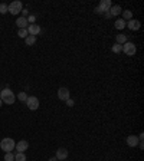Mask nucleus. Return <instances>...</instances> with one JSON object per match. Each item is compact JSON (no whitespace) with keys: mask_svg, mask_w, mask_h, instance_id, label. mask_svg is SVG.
Here are the masks:
<instances>
[{"mask_svg":"<svg viewBox=\"0 0 144 161\" xmlns=\"http://www.w3.org/2000/svg\"><path fill=\"white\" fill-rule=\"evenodd\" d=\"M0 99H1V102L3 104H15V99H16V97H15V94L10 91L9 88L3 89V91H0Z\"/></svg>","mask_w":144,"mask_h":161,"instance_id":"obj_1","label":"nucleus"},{"mask_svg":"<svg viewBox=\"0 0 144 161\" xmlns=\"http://www.w3.org/2000/svg\"><path fill=\"white\" fill-rule=\"evenodd\" d=\"M15 140L13 138H3L0 141V148L4 151V153H12V150H15Z\"/></svg>","mask_w":144,"mask_h":161,"instance_id":"obj_2","label":"nucleus"},{"mask_svg":"<svg viewBox=\"0 0 144 161\" xmlns=\"http://www.w3.org/2000/svg\"><path fill=\"white\" fill-rule=\"evenodd\" d=\"M22 9H23V4H22V1H19V0H15V1H12V3L9 4V12H10L12 15H19V13L22 12Z\"/></svg>","mask_w":144,"mask_h":161,"instance_id":"obj_3","label":"nucleus"},{"mask_svg":"<svg viewBox=\"0 0 144 161\" xmlns=\"http://www.w3.org/2000/svg\"><path fill=\"white\" fill-rule=\"evenodd\" d=\"M122 50H124V53H125V55H128V56H133V55H136L137 46L133 43V42H125V43L122 45Z\"/></svg>","mask_w":144,"mask_h":161,"instance_id":"obj_4","label":"nucleus"},{"mask_svg":"<svg viewBox=\"0 0 144 161\" xmlns=\"http://www.w3.org/2000/svg\"><path fill=\"white\" fill-rule=\"evenodd\" d=\"M26 105H27V108H29L30 111H36V109L39 108V99L36 97H27Z\"/></svg>","mask_w":144,"mask_h":161,"instance_id":"obj_5","label":"nucleus"},{"mask_svg":"<svg viewBox=\"0 0 144 161\" xmlns=\"http://www.w3.org/2000/svg\"><path fill=\"white\" fill-rule=\"evenodd\" d=\"M58 98H59L61 101L69 99V89L68 88H59L58 89Z\"/></svg>","mask_w":144,"mask_h":161,"instance_id":"obj_6","label":"nucleus"},{"mask_svg":"<svg viewBox=\"0 0 144 161\" xmlns=\"http://www.w3.org/2000/svg\"><path fill=\"white\" fill-rule=\"evenodd\" d=\"M27 147H29V143H27L26 140H22V141L16 143V145H15V148L17 150V153H24V151L27 150Z\"/></svg>","mask_w":144,"mask_h":161,"instance_id":"obj_7","label":"nucleus"},{"mask_svg":"<svg viewBox=\"0 0 144 161\" xmlns=\"http://www.w3.org/2000/svg\"><path fill=\"white\" fill-rule=\"evenodd\" d=\"M26 30H27V33H29V35H32V36H36V35H39V33H40V26H39V24H36V23L29 24Z\"/></svg>","mask_w":144,"mask_h":161,"instance_id":"obj_8","label":"nucleus"},{"mask_svg":"<svg viewBox=\"0 0 144 161\" xmlns=\"http://www.w3.org/2000/svg\"><path fill=\"white\" fill-rule=\"evenodd\" d=\"M111 0H102L101 3H99V6H98V9H99V12L101 13H104V12H108L110 9H111Z\"/></svg>","mask_w":144,"mask_h":161,"instance_id":"obj_9","label":"nucleus"},{"mask_svg":"<svg viewBox=\"0 0 144 161\" xmlns=\"http://www.w3.org/2000/svg\"><path fill=\"white\" fill-rule=\"evenodd\" d=\"M125 26H127L130 30H138L141 24H140V22H138V20H134V19H131V20H128V23L125 24Z\"/></svg>","mask_w":144,"mask_h":161,"instance_id":"obj_10","label":"nucleus"},{"mask_svg":"<svg viewBox=\"0 0 144 161\" xmlns=\"http://www.w3.org/2000/svg\"><path fill=\"white\" fill-rule=\"evenodd\" d=\"M68 157V150L66 148H59L56 151V160H66Z\"/></svg>","mask_w":144,"mask_h":161,"instance_id":"obj_11","label":"nucleus"},{"mask_svg":"<svg viewBox=\"0 0 144 161\" xmlns=\"http://www.w3.org/2000/svg\"><path fill=\"white\" fill-rule=\"evenodd\" d=\"M16 24L19 26V29H27V26H29V23H27V19H26V17H17Z\"/></svg>","mask_w":144,"mask_h":161,"instance_id":"obj_12","label":"nucleus"},{"mask_svg":"<svg viewBox=\"0 0 144 161\" xmlns=\"http://www.w3.org/2000/svg\"><path fill=\"white\" fill-rule=\"evenodd\" d=\"M138 137H136V135H130V137H127V145L128 147H137L138 145Z\"/></svg>","mask_w":144,"mask_h":161,"instance_id":"obj_13","label":"nucleus"},{"mask_svg":"<svg viewBox=\"0 0 144 161\" xmlns=\"http://www.w3.org/2000/svg\"><path fill=\"white\" fill-rule=\"evenodd\" d=\"M121 12H122V9H121V6H118V4H115V6H111V9L108 10V13H110L111 16H118Z\"/></svg>","mask_w":144,"mask_h":161,"instance_id":"obj_14","label":"nucleus"},{"mask_svg":"<svg viewBox=\"0 0 144 161\" xmlns=\"http://www.w3.org/2000/svg\"><path fill=\"white\" fill-rule=\"evenodd\" d=\"M125 24H127V22H125V20H122V19H118V20H115L114 26H115V29H118V30H122V29L125 27Z\"/></svg>","mask_w":144,"mask_h":161,"instance_id":"obj_15","label":"nucleus"},{"mask_svg":"<svg viewBox=\"0 0 144 161\" xmlns=\"http://www.w3.org/2000/svg\"><path fill=\"white\" fill-rule=\"evenodd\" d=\"M24 43L27 45V46H32L36 43V36H32V35H29L26 39H24Z\"/></svg>","mask_w":144,"mask_h":161,"instance_id":"obj_16","label":"nucleus"},{"mask_svg":"<svg viewBox=\"0 0 144 161\" xmlns=\"http://www.w3.org/2000/svg\"><path fill=\"white\" fill-rule=\"evenodd\" d=\"M115 40H117L115 43H118V45H124V43L127 42V36H125V35H117V36H115Z\"/></svg>","mask_w":144,"mask_h":161,"instance_id":"obj_17","label":"nucleus"},{"mask_svg":"<svg viewBox=\"0 0 144 161\" xmlns=\"http://www.w3.org/2000/svg\"><path fill=\"white\" fill-rule=\"evenodd\" d=\"M122 16H124L122 20H131V19H133V12H131V10H124V12H122Z\"/></svg>","mask_w":144,"mask_h":161,"instance_id":"obj_18","label":"nucleus"},{"mask_svg":"<svg viewBox=\"0 0 144 161\" xmlns=\"http://www.w3.org/2000/svg\"><path fill=\"white\" fill-rule=\"evenodd\" d=\"M111 49H112V52H114V53H120V52H122V45H118V43H114Z\"/></svg>","mask_w":144,"mask_h":161,"instance_id":"obj_19","label":"nucleus"},{"mask_svg":"<svg viewBox=\"0 0 144 161\" xmlns=\"http://www.w3.org/2000/svg\"><path fill=\"white\" fill-rule=\"evenodd\" d=\"M17 35H19V38H22V39H26V38L29 36V33H27V30H26V29H19Z\"/></svg>","mask_w":144,"mask_h":161,"instance_id":"obj_20","label":"nucleus"},{"mask_svg":"<svg viewBox=\"0 0 144 161\" xmlns=\"http://www.w3.org/2000/svg\"><path fill=\"white\" fill-rule=\"evenodd\" d=\"M7 12H9V4H6V3H0V13L4 15V13H7Z\"/></svg>","mask_w":144,"mask_h":161,"instance_id":"obj_21","label":"nucleus"},{"mask_svg":"<svg viewBox=\"0 0 144 161\" xmlns=\"http://www.w3.org/2000/svg\"><path fill=\"white\" fill-rule=\"evenodd\" d=\"M15 161H26V155L24 153H17L15 155Z\"/></svg>","mask_w":144,"mask_h":161,"instance_id":"obj_22","label":"nucleus"},{"mask_svg":"<svg viewBox=\"0 0 144 161\" xmlns=\"http://www.w3.org/2000/svg\"><path fill=\"white\" fill-rule=\"evenodd\" d=\"M4 161H15V155L12 153H6L4 154Z\"/></svg>","mask_w":144,"mask_h":161,"instance_id":"obj_23","label":"nucleus"},{"mask_svg":"<svg viewBox=\"0 0 144 161\" xmlns=\"http://www.w3.org/2000/svg\"><path fill=\"white\" fill-rule=\"evenodd\" d=\"M17 98H19V101H23V102H26V99H27V95H26V92H19Z\"/></svg>","mask_w":144,"mask_h":161,"instance_id":"obj_24","label":"nucleus"},{"mask_svg":"<svg viewBox=\"0 0 144 161\" xmlns=\"http://www.w3.org/2000/svg\"><path fill=\"white\" fill-rule=\"evenodd\" d=\"M26 19H27V23L33 24L35 23V20H36V16H35V15H30V16H27Z\"/></svg>","mask_w":144,"mask_h":161,"instance_id":"obj_25","label":"nucleus"},{"mask_svg":"<svg viewBox=\"0 0 144 161\" xmlns=\"http://www.w3.org/2000/svg\"><path fill=\"white\" fill-rule=\"evenodd\" d=\"M65 102H66V105H68L69 108H71V106H73V105H75V102H73V99H71V98H69V99H66Z\"/></svg>","mask_w":144,"mask_h":161,"instance_id":"obj_26","label":"nucleus"},{"mask_svg":"<svg viewBox=\"0 0 144 161\" xmlns=\"http://www.w3.org/2000/svg\"><path fill=\"white\" fill-rule=\"evenodd\" d=\"M29 16V10L27 9H22V17H27Z\"/></svg>","mask_w":144,"mask_h":161,"instance_id":"obj_27","label":"nucleus"},{"mask_svg":"<svg viewBox=\"0 0 144 161\" xmlns=\"http://www.w3.org/2000/svg\"><path fill=\"white\" fill-rule=\"evenodd\" d=\"M49 161H58V160H56V157H52V158H49Z\"/></svg>","mask_w":144,"mask_h":161,"instance_id":"obj_28","label":"nucleus"},{"mask_svg":"<svg viewBox=\"0 0 144 161\" xmlns=\"http://www.w3.org/2000/svg\"><path fill=\"white\" fill-rule=\"evenodd\" d=\"M1 105H3V102H1V99H0V106H1Z\"/></svg>","mask_w":144,"mask_h":161,"instance_id":"obj_29","label":"nucleus"},{"mask_svg":"<svg viewBox=\"0 0 144 161\" xmlns=\"http://www.w3.org/2000/svg\"><path fill=\"white\" fill-rule=\"evenodd\" d=\"M0 91H1V89H0Z\"/></svg>","mask_w":144,"mask_h":161,"instance_id":"obj_30","label":"nucleus"}]
</instances>
